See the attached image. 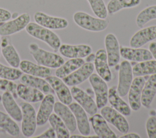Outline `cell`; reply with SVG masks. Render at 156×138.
<instances>
[{
    "mask_svg": "<svg viewBox=\"0 0 156 138\" xmlns=\"http://www.w3.org/2000/svg\"><path fill=\"white\" fill-rule=\"evenodd\" d=\"M156 39V25L149 26L137 31L130 40L131 47H141Z\"/></svg>",
    "mask_w": 156,
    "mask_h": 138,
    "instance_id": "18",
    "label": "cell"
},
{
    "mask_svg": "<svg viewBox=\"0 0 156 138\" xmlns=\"http://www.w3.org/2000/svg\"><path fill=\"white\" fill-rule=\"evenodd\" d=\"M49 122L55 132L57 138H69V131L63 120L55 114H51L49 117Z\"/></svg>",
    "mask_w": 156,
    "mask_h": 138,
    "instance_id": "34",
    "label": "cell"
},
{
    "mask_svg": "<svg viewBox=\"0 0 156 138\" xmlns=\"http://www.w3.org/2000/svg\"><path fill=\"white\" fill-rule=\"evenodd\" d=\"M94 69V66L92 63H85L77 69L63 78L62 80L67 86H77L87 80L93 74Z\"/></svg>",
    "mask_w": 156,
    "mask_h": 138,
    "instance_id": "9",
    "label": "cell"
},
{
    "mask_svg": "<svg viewBox=\"0 0 156 138\" xmlns=\"http://www.w3.org/2000/svg\"><path fill=\"white\" fill-rule=\"evenodd\" d=\"M16 92L18 96L28 103H37L43 100L44 93L31 86L20 83L17 85Z\"/></svg>",
    "mask_w": 156,
    "mask_h": 138,
    "instance_id": "26",
    "label": "cell"
},
{
    "mask_svg": "<svg viewBox=\"0 0 156 138\" xmlns=\"http://www.w3.org/2000/svg\"><path fill=\"white\" fill-rule=\"evenodd\" d=\"M69 137L71 138H98L99 137L97 135L94 136H84V135H72Z\"/></svg>",
    "mask_w": 156,
    "mask_h": 138,
    "instance_id": "44",
    "label": "cell"
},
{
    "mask_svg": "<svg viewBox=\"0 0 156 138\" xmlns=\"http://www.w3.org/2000/svg\"><path fill=\"white\" fill-rule=\"evenodd\" d=\"M30 16L27 13L18 15L12 20L7 21L0 26V35L5 36L23 30L30 22Z\"/></svg>",
    "mask_w": 156,
    "mask_h": 138,
    "instance_id": "8",
    "label": "cell"
},
{
    "mask_svg": "<svg viewBox=\"0 0 156 138\" xmlns=\"http://www.w3.org/2000/svg\"><path fill=\"white\" fill-rule=\"evenodd\" d=\"M69 108L74 115L77 128L82 135L88 136L90 134V126L86 111L77 103L73 102L69 105Z\"/></svg>",
    "mask_w": 156,
    "mask_h": 138,
    "instance_id": "17",
    "label": "cell"
},
{
    "mask_svg": "<svg viewBox=\"0 0 156 138\" xmlns=\"http://www.w3.org/2000/svg\"><path fill=\"white\" fill-rule=\"evenodd\" d=\"M89 120L96 134L101 138H116V134L110 128L107 121L101 114H94Z\"/></svg>",
    "mask_w": 156,
    "mask_h": 138,
    "instance_id": "20",
    "label": "cell"
},
{
    "mask_svg": "<svg viewBox=\"0 0 156 138\" xmlns=\"http://www.w3.org/2000/svg\"><path fill=\"white\" fill-rule=\"evenodd\" d=\"M105 46L108 63L110 67L116 66L120 60V47L116 36L112 33L105 37Z\"/></svg>",
    "mask_w": 156,
    "mask_h": 138,
    "instance_id": "13",
    "label": "cell"
},
{
    "mask_svg": "<svg viewBox=\"0 0 156 138\" xmlns=\"http://www.w3.org/2000/svg\"><path fill=\"white\" fill-rule=\"evenodd\" d=\"M55 97L53 94H46L38 108L37 113V123L38 126L44 125L49 119L54 109Z\"/></svg>",
    "mask_w": 156,
    "mask_h": 138,
    "instance_id": "22",
    "label": "cell"
},
{
    "mask_svg": "<svg viewBox=\"0 0 156 138\" xmlns=\"http://www.w3.org/2000/svg\"><path fill=\"white\" fill-rule=\"evenodd\" d=\"M34 137L37 138H55L56 137V134L54 129L51 127L48 128L45 131L40 134L39 136H35Z\"/></svg>",
    "mask_w": 156,
    "mask_h": 138,
    "instance_id": "40",
    "label": "cell"
},
{
    "mask_svg": "<svg viewBox=\"0 0 156 138\" xmlns=\"http://www.w3.org/2000/svg\"><path fill=\"white\" fill-rule=\"evenodd\" d=\"M17 85L12 80L3 79L0 78V89L3 91H9L10 92L15 98H18L16 92Z\"/></svg>",
    "mask_w": 156,
    "mask_h": 138,
    "instance_id": "38",
    "label": "cell"
},
{
    "mask_svg": "<svg viewBox=\"0 0 156 138\" xmlns=\"http://www.w3.org/2000/svg\"><path fill=\"white\" fill-rule=\"evenodd\" d=\"M95 58V54L91 53L90 54H89L88 56L86 57V61L87 62H91L92 63L93 61H94Z\"/></svg>",
    "mask_w": 156,
    "mask_h": 138,
    "instance_id": "45",
    "label": "cell"
},
{
    "mask_svg": "<svg viewBox=\"0 0 156 138\" xmlns=\"http://www.w3.org/2000/svg\"><path fill=\"white\" fill-rule=\"evenodd\" d=\"M132 81V67L127 60L122 61L119 67L118 83L116 87L119 96L124 97L128 94Z\"/></svg>",
    "mask_w": 156,
    "mask_h": 138,
    "instance_id": "5",
    "label": "cell"
},
{
    "mask_svg": "<svg viewBox=\"0 0 156 138\" xmlns=\"http://www.w3.org/2000/svg\"><path fill=\"white\" fill-rule=\"evenodd\" d=\"M12 18V13L7 10L0 8V22H5Z\"/></svg>",
    "mask_w": 156,
    "mask_h": 138,
    "instance_id": "41",
    "label": "cell"
},
{
    "mask_svg": "<svg viewBox=\"0 0 156 138\" xmlns=\"http://www.w3.org/2000/svg\"><path fill=\"white\" fill-rule=\"evenodd\" d=\"M141 0H110L107 5V12L113 15L123 9L133 8L138 6Z\"/></svg>",
    "mask_w": 156,
    "mask_h": 138,
    "instance_id": "33",
    "label": "cell"
},
{
    "mask_svg": "<svg viewBox=\"0 0 156 138\" xmlns=\"http://www.w3.org/2000/svg\"><path fill=\"white\" fill-rule=\"evenodd\" d=\"M156 94V74L151 75L144 85L141 97V105L148 108Z\"/></svg>",
    "mask_w": 156,
    "mask_h": 138,
    "instance_id": "29",
    "label": "cell"
},
{
    "mask_svg": "<svg viewBox=\"0 0 156 138\" xmlns=\"http://www.w3.org/2000/svg\"><path fill=\"white\" fill-rule=\"evenodd\" d=\"M23 74V72L15 67H9L0 63V78L9 80H16Z\"/></svg>",
    "mask_w": 156,
    "mask_h": 138,
    "instance_id": "36",
    "label": "cell"
},
{
    "mask_svg": "<svg viewBox=\"0 0 156 138\" xmlns=\"http://www.w3.org/2000/svg\"><path fill=\"white\" fill-rule=\"evenodd\" d=\"M94 66L97 74L106 82L110 81L112 79V73L108 63L106 51L101 49L95 54Z\"/></svg>",
    "mask_w": 156,
    "mask_h": 138,
    "instance_id": "16",
    "label": "cell"
},
{
    "mask_svg": "<svg viewBox=\"0 0 156 138\" xmlns=\"http://www.w3.org/2000/svg\"><path fill=\"white\" fill-rule=\"evenodd\" d=\"M101 114L107 122L113 125L120 133H127L129 130V125L124 116L110 106H104L101 108Z\"/></svg>",
    "mask_w": 156,
    "mask_h": 138,
    "instance_id": "6",
    "label": "cell"
},
{
    "mask_svg": "<svg viewBox=\"0 0 156 138\" xmlns=\"http://www.w3.org/2000/svg\"><path fill=\"white\" fill-rule=\"evenodd\" d=\"M108 101L112 108L123 116H129L131 114L130 107L119 95L116 91V86H113L108 89Z\"/></svg>",
    "mask_w": 156,
    "mask_h": 138,
    "instance_id": "28",
    "label": "cell"
},
{
    "mask_svg": "<svg viewBox=\"0 0 156 138\" xmlns=\"http://www.w3.org/2000/svg\"><path fill=\"white\" fill-rule=\"evenodd\" d=\"M29 50L34 59L40 65L49 68H58L65 62L60 55L46 51L40 48L36 43H30L29 45Z\"/></svg>",
    "mask_w": 156,
    "mask_h": 138,
    "instance_id": "2",
    "label": "cell"
},
{
    "mask_svg": "<svg viewBox=\"0 0 156 138\" xmlns=\"http://www.w3.org/2000/svg\"><path fill=\"white\" fill-rule=\"evenodd\" d=\"M19 67L23 72L32 76L45 78L52 74V70L49 67L35 64L28 60L21 61Z\"/></svg>",
    "mask_w": 156,
    "mask_h": 138,
    "instance_id": "24",
    "label": "cell"
},
{
    "mask_svg": "<svg viewBox=\"0 0 156 138\" xmlns=\"http://www.w3.org/2000/svg\"><path fill=\"white\" fill-rule=\"evenodd\" d=\"M94 14L99 18L106 19L108 15L104 0H87Z\"/></svg>",
    "mask_w": 156,
    "mask_h": 138,
    "instance_id": "37",
    "label": "cell"
},
{
    "mask_svg": "<svg viewBox=\"0 0 156 138\" xmlns=\"http://www.w3.org/2000/svg\"><path fill=\"white\" fill-rule=\"evenodd\" d=\"M74 22L80 27L91 32H101L105 30L108 26L106 19L95 18L83 12H77L73 15Z\"/></svg>",
    "mask_w": 156,
    "mask_h": 138,
    "instance_id": "3",
    "label": "cell"
},
{
    "mask_svg": "<svg viewBox=\"0 0 156 138\" xmlns=\"http://www.w3.org/2000/svg\"><path fill=\"white\" fill-rule=\"evenodd\" d=\"M20 106L23 115L21 132L24 137H30L34 134L37 128V114L30 103L23 102Z\"/></svg>",
    "mask_w": 156,
    "mask_h": 138,
    "instance_id": "4",
    "label": "cell"
},
{
    "mask_svg": "<svg viewBox=\"0 0 156 138\" xmlns=\"http://www.w3.org/2000/svg\"><path fill=\"white\" fill-rule=\"evenodd\" d=\"M54 112L63 120L68 130L73 133L77 128L76 119L69 106L61 102H55L54 106Z\"/></svg>",
    "mask_w": 156,
    "mask_h": 138,
    "instance_id": "21",
    "label": "cell"
},
{
    "mask_svg": "<svg viewBox=\"0 0 156 138\" xmlns=\"http://www.w3.org/2000/svg\"><path fill=\"white\" fill-rule=\"evenodd\" d=\"M25 29L29 35L44 42L55 52L61 46L59 36L51 29L44 27L36 22H29Z\"/></svg>",
    "mask_w": 156,
    "mask_h": 138,
    "instance_id": "1",
    "label": "cell"
},
{
    "mask_svg": "<svg viewBox=\"0 0 156 138\" xmlns=\"http://www.w3.org/2000/svg\"><path fill=\"white\" fill-rule=\"evenodd\" d=\"M133 75L143 77L156 74V60H146L139 62L132 67Z\"/></svg>",
    "mask_w": 156,
    "mask_h": 138,
    "instance_id": "31",
    "label": "cell"
},
{
    "mask_svg": "<svg viewBox=\"0 0 156 138\" xmlns=\"http://www.w3.org/2000/svg\"><path fill=\"white\" fill-rule=\"evenodd\" d=\"M1 38L0 37V56H1Z\"/></svg>",
    "mask_w": 156,
    "mask_h": 138,
    "instance_id": "46",
    "label": "cell"
},
{
    "mask_svg": "<svg viewBox=\"0 0 156 138\" xmlns=\"http://www.w3.org/2000/svg\"><path fill=\"white\" fill-rule=\"evenodd\" d=\"M121 56L127 61L141 62L152 60L153 57L149 50L142 48L122 46L120 48Z\"/></svg>",
    "mask_w": 156,
    "mask_h": 138,
    "instance_id": "19",
    "label": "cell"
},
{
    "mask_svg": "<svg viewBox=\"0 0 156 138\" xmlns=\"http://www.w3.org/2000/svg\"><path fill=\"white\" fill-rule=\"evenodd\" d=\"M120 138H140V136L135 133H126L124 134L123 136H120Z\"/></svg>",
    "mask_w": 156,
    "mask_h": 138,
    "instance_id": "43",
    "label": "cell"
},
{
    "mask_svg": "<svg viewBox=\"0 0 156 138\" xmlns=\"http://www.w3.org/2000/svg\"><path fill=\"white\" fill-rule=\"evenodd\" d=\"M145 79L143 77H136L132 81L128 92V100L130 108L133 111H138L141 106V92L145 83Z\"/></svg>",
    "mask_w": 156,
    "mask_h": 138,
    "instance_id": "14",
    "label": "cell"
},
{
    "mask_svg": "<svg viewBox=\"0 0 156 138\" xmlns=\"http://www.w3.org/2000/svg\"><path fill=\"white\" fill-rule=\"evenodd\" d=\"M149 50L151 52L153 58L156 60V42H152L149 45Z\"/></svg>",
    "mask_w": 156,
    "mask_h": 138,
    "instance_id": "42",
    "label": "cell"
},
{
    "mask_svg": "<svg viewBox=\"0 0 156 138\" xmlns=\"http://www.w3.org/2000/svg\"><path fill=\"white\" fill-rule=\"evenodd\" d=\"M83 63H85V60L83 58H70L57 68L55 72V76L62 79L77 69Z\"/></svg>",
    "mask_w": 156,
    "mask_h": 138,
    "instance_id": "30",
    "label": "cell"
},
{
    "mask_svg": "<svg viewBox=\"0 0 156 138\" xmlns=\"http://www.w3.org/2000/svg\"><path fill=\"white\" fill-rule=\"evenodd\" d=\"M73 98L88 114L92 116L98 111V106L92 97L82 89L74 86L71 89Z\"/></svg>",
    "mask_w": 156,
    "mask_h": 138,
    "instance_id": "12",
    "label": "cell"
},
{
    "mask_svg": "<svg viewBox=\"0 0 156 138\" xmlns=\"http://www.w3.org/2000/svg\"><path fill=\"white\" fill-rule=\"evenodd\" d=\"M0 128L3 129L10 136L17 137L20 135V130L18 124L8 114L0 111Z\"/></svg>",
    "mask_w": 156,
    "mask_h": 138,
    "instance_id": "32",
    "label": "cell"
},
{
    "mask_svg": "<svg viewBox=\"0 0 156 138\" xmlns=\"http://www.w3.org/2000/svg\"><path fill=\"white\" fill-rule=\"evenodd\" d=\"M146 132L148 137L156 138V117L151 116L146 123Z\"/></svg>",
    "mask_w": 156,
    "mask_h": 138,
    "instance_id": "39",
    "label": "cell"
},
{
    "mask_svg": "<svg viewBox=\"0 0 156 138\" xmlns=\"http://www.w3.org/2000/svg\"><path fill=\"white\" fill-rule=\"evenodd\" d=\"M45 80L51 85L58 100L62 103L66 105H69L72 103L73 97L71 91L62 78H58L57 76L50 75L45 78Z\"/></svg>",
    "mask_w": 156,
    "mask_h": 138,
    "instance_id": "11",
    "label": "cell"
},
{
    "mask_svg": "<svg viewBox=\"0 0 156 138\" xmlns=\"http://www.w3.org/2000/svg\"><path fill=\"white\" fill-rule=\"evenodd\" d=\"M153 19H156V5L142 10L136 18V24L139 28H143L145 24Z\"/></svg>",
    "mask_w": 156,
    "mask_h": 138,
    "instance_id": "35",
    "label": "cell"
},
{
    "mask_svg": "<svg viewBox=\"0 0 156 138\" xmlns=\"http://www.w3.org/2000/svg\"><path fill=\"white\" fill-rule=\"evenodd\" d=\"M1 102L7 113L15 121L21 122L23 116L22 111L12 94L9 91H5L1 96Z\"/></svg>",
    "mask_w": 156,
    "mask_h": 138,
    "instance_id": "23",
    "label": "cell"
},
{
    "mask_svg": "<svg viewBox=\"0 0 156 138\" xmlns=\"http://www.w3.org/2000/svg\"><path fill=\"white\" fill-rule=\"evenodd\" d=\"M34 18L36 23L49 29H63L68 26V21L65 18L52 16L42 12H36Z\"/></svg>",
    "mask_w": 156,
    "mask_h": 138,
    "instance_id": "10",
    "label": "cell"
},
{
    "mask_svg": "<svg viewBox=\"0 0 156 138\" xmlns=\"http://www.w3.org/2000/svg\"><path fill=\"white\" fill-rule=\"evenodd\" d=\"M88 78L95 94L98 108H102L106 106L108 102V89L106 81L96 74H92Z\"/></svg>",
    "mask_w": 156,
    "mask_h": 138,
    "instance_id": "7",
    "label": "cell"
},
{
    "mask_svg": "<svg viewBox=\"0 0 156 138\" xmlns=\"http://www.w3.org/2000/svg\"><path fill=\"white\" fill-rule=\"evenodd\" d=\"M1 53L10 66L15 68L19 67L21 62L20 55L6 37H3L1 40Z\"/></svg>",
    "mask_w": 156,
    "mask_h": 138,
    "instance_id": "27",
    "label": "cell"
},
{
    "mask_svg": "<svg viewBox=\"0 0 156 138\" xmlns=\"http://www.w3.org/2000/svg\"><path fill=\"white\" fill-rule=\"evenodd\" d=\"M20 79L21 83L36 88L44 93V94H54V91L51 85L43 78L24 74H22Z\"/></svg>",
    "mask_w": 156,
    "mask_h": 138,
    "instance_id": "25",
    "label": "cell"
},
{
    "mask_svg": "<svg viewBox=\"0 0 156 138\" xmlns=\"http://www.w3.org/2000/svg\"><path fill=\"white\" fill-rule=\"evenodd\" d=\"M60 54L68 58H83L92 53V48L87 44H61L58 49Z\"/></svg>",
    "mask_w": 156,
    "mask_h": 138,
    "instance_id": "15",
    "label": "cell"
}]
</instances>
